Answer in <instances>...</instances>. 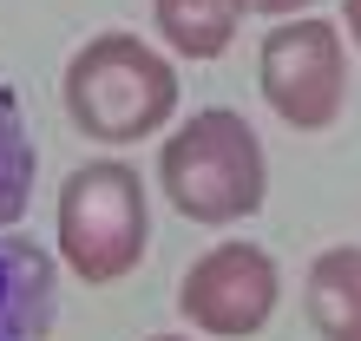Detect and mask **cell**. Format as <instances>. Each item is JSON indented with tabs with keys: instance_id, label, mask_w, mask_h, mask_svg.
I'll return each instance as SVG.
<instances>
[{
	"instance_id": "ba28073f",
	"label": "cell",
	"mask_w": 361,
	"mask_h": 341,
	"mask_svg": "<svg viewBox=\"0 0 361 341\" xmlns=\"http://www.w3.org/2000/svg\"><path fill=\"white\" fill-rule=\"evenodd\" d=\"M152 20H158V39L178 59H224L243 7L237 0H152Z\"/></svg>"
},
{
	"instance_id": "6da1fadb",
	"label": "cell",
	"mask_w": 361,
	"mask_h": 341,
	"mask_svg": "<svg viewBox=\"0 0 361 341\" xmlns=\"http://www.w3.org/2000/svg\"><path fill=\"white\" fill-rule=\"evenodd\" d=\"M59 92H66L73 132L105 144V151H118V144H138V138H152V132L171 125V112H178V66L152 39L112 27V33H92L86 46L66 59Z\"/></svg>"
},
{
	"instance_id": "3957f363",
	"label": "cell",
	"mask_w": 361,
	"mask_h": 341,
	"mask_svg": "<svg viewBox=\"0 0 361 341\" xmlns=\"http://www.w3.org/2000/svg\"><path fill=\"white\" fill-rule=\"evenodd\" d=\"M152 249V197L125 158H92L59 184V256L79 283H118Z\"/></svg>"
},
{
	"instance_id": "9c48e42d",
	"label": "cell",
	"mask_w": 361,
	"mask_h": 341,
	"mask_svg": "<svg viewBox=\"0 0 361 341\" xmlns=\"http://www.w3.org/2000/svg\"><path fill=\"white\" fill-rule=\"evenodd\" d=\"M33 132H27V118H20V99L0 85V230H7L20 210H27L33 197Z\"/></svg>"
},
{
	"instance_id": "8fae6325",
	"label": "cell",
	"mask_w": 361,
	"mask_h": 341,
	"mask_svg": "<svg viewBox=\"0 0 361 341\" xmlns=\"http://www.w3.org/2000/svg\"><path fill=\"white\" fill-rule=\"evenodd\" d=\"M342 20H348V39L361 46V0H342Z\"/></svg>"
},
{
	"instance_id": "7a4b0ae2",
	"label": "cell",
	"mask_w": 361,
	"mask_h": 341,
	"mask_svg": "<svg viewBox=\"0 0 361 341\" xmlns=\"http://www.w3.org/2000/svg\"><path fill=\"white\" fill-rule=\"evenodd\" d=\"M158 184L171 197V210L190 223L224 230V223L257 217L269 197V158H263L257 125L230 105L190 112L184 125H171V138L158 151Z\"/></svg>"
},
{
	"instance_id": "8992f818",
	"label": "cell",
	"mask_w": 361,
	"mask_h": 341,
	"mask_svg": "<svg viewBox=\"0 0 361 341\" xmlns=\"http://www.w3.org/2000/svg\"><path fill=\"white\" fill-rule=\"evenodd\" d=\"M59 269L33 237H0V341H53Z\"/></svg>"
},
{
	"instance_id": "7c38bea8",
	"label": "cell",
	"mask_w": 361,
	"mask_h": 341,
	"mask_svg": "<svg viewBox=\"0 0 361 341\" xmlns=\"http://www.w3.org/2000/svg\"><path fill=\"white\" fill-rule=\"evenodd\" d=\"M152 341H190V335H152Z\"/></svg>"
},
{
	"instance_id": "52a82bcc",
	"label": "cell",
	"mask_w": 361,
	"mask_h": 341,
	"mask_svg": "<svg viewBox=\"0 0 361 341\" xmlns=\"http://www.w3.org/2000/svg\"><path fill=\"white\" fill-rule=\"evenodd\" d=\"M302 309L322 341H361V249L335 243L302 275Z\"/></svg>"
},
{
	"instance_id": "5b68a950",
	"label": "cell",
	"mask_w": 361,
	"mask_h": 341,
	"mask_svg": "<svg viewBox=\"0 0 361 341\" xmlns=\"http://www.w3.org/2000/svg\"><path fill=\"white\" fill-rule=\"evenodd\" d=\"M276 302H283V269H276V256L263 243H243V237L204 249L178 283V315L197 335H217V341L263 335Z\"/></svg>"
},
{
	"instance_id": "277c9868",
	"label": "cell",
	"mask_w": 361,
	"mask_h": 341,
	"mask_svg": "<svg viewBox=\"0 0 361 341\" xmlns=\"http://www.w3.org/2000/svg\"><path fill=\"white\" fill-rule=\"evenodd\" d=\"M257 85L289 132H329L348 105V39L322 13L276 20L257 46Z\"/></svg>"
},
{
	"instance_id": "30bf717a",
	"label": "cell",
	"mask_w": 361,
	"mask_h": 341,
	"mask_svg": "<svg viewBox=\"0 0 361 341\" xmlns=\"http://www.w3.org/2000/svg\"><path fill=\"white\" fill-rule=\"evenodd\" d=\"M243 13H263V20H295L302 7H315V0H237Z\"/></svg>"
}]
</instances>
